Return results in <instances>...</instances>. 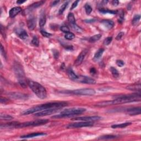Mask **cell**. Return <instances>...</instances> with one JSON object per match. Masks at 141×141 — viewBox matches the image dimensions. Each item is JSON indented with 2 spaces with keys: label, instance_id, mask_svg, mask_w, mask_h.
Segmentation results:
<instances>
[{
  "label": "cell",
  "instance_id": "obj_1",
  "mask_svg": "<svg viewBox=\"0 0 141 141\" xmlns=\"http://www.w3.org/2000/svg\"><path fill=\"white\" fill-rule=\"evenodd\" d=\"M68 105V103L65 101H60V102H51L48 103L46 104H41L38 106L30 108L29 109L26 110L23 112V115H26L31 114H33L34 112L47 109H60Z\"/></svg>",
  "mask_w": 141,
  "mask_h": 141
},
{
  "label": "cell",
  "instance_id": "obj_2",
  "mask_svg": "<svg viewBox=\"0 0 141 141\" xmlns=\"http://www.w3.org/2000/svg\"><path fill=\"white\" fill-rule=\"evenodd\" d=\"M141 98V93L140 92H138V93L131 94L118 95L117 97L115 98L114 100L110 101V102L111 105L126 104V103L140 101Z\"/></svg>",
  "mask_w": 141,
  "mask_h": 141
},
{
  "label": "cell",
  "instance_id": "obj_3",
  "mask_svg": "<svg viewBox=\"0 0 141 141\" xmlns=\"http://www.w3.org/2000/svg\"><path fill=\"white\" fill-rule=\"evenodd\" d=\"M27 84L39 98L41 99L46 98L47 97V92L46 89L40 83L37 82L33 81V80H28Z\"/></svg>",
  "mask_w": 141,
  "mask_h": 141
},
{
  "label": "cell",
  "instance_id": "obj_4",
  "mask_svg": "<svg viewBox=\"0 0 141 141\" xmlns=\"http://www.w3.org/2000/svg\"><path fill=\"white\" fill-rule=\"evenodd\" d=\"M86 109L82 108H73L65 109L62 111L60 114L57 115L52 116V118H62L66 117H70V116L80 115L84 112H85Z\"/></svg>",
  "mask_w": 141,
  "mask_h": 141
},
{
  "label": "cell",
  "instance_id": "obj_5",
  "mask_svg": "<svg viewBox=\"0 0 141 141\" xmlns=\"http://www.w3.org/2000/svg\"><path fill=\"white\" fill-rule=\"evenodd\" d=\"M14 72L16 76H17L19 83L22 87L26 88L27 86V82L25 80V76H24V72L23 68L18 64H16L14 66Z\"/></svg>",
  "mask_w": 141,
  "mask_h": 141
},
{
  "label": "cell",
  "instance_id": "obj_6",
  "mask_svg": "<svg viewBox=\"0 0 141 141\" xmlns=\"http://www.w3.org/2000/svg\"><path fill=\"white\" fill-rule=\"evenodd\" d=\"M49 121L47 119H41V120H37L35 121H28L24 123H19L18 125V128H23L29 126H40L45 125Z\"/></svg>",
  "mask_w": 141,
  "mask_h": 141
},
{
  "label": "cell",
  "instance_id": "obj_7",
  "mask_svg": "<svg viewBox=\"0 0 141 141\" xmlns=\"http://www.w3.org/2000/svg\"><path fill=\"white\" fill-rule=\"evenodd\" d=\"M96 92L94 89L86 88V89H80L74 90L71 92V94L74 95H94L95 94Z\"/></svg>",
  "mask_w": 141,
  "mask_h": 141
},
{
  "label": "cell",
  "instance_id": "obj_8",
  "mask_svg": "<svg viewBox=\"0 0 141 141\" xmlns=\"http://www.w3.org/2000/svg\"><path fill=\"white\" fill-rule=\"evenodd\" d=\"M93 122L90 121H82L80 123H70L67 126L68 129H76V128H81L84 127H90L93 126Z\"/></svg>",
  "mask_w": 141,
  "mask_h": 141
},
{
  "label": "cell",
  "instance_id": "obj_9",
  "mask_svg": "<svg viewBox=\"0 0 141 141\" xmlns=\"http://www.w3.org/2000/svg\"><path fill=\"white\" fill-rule=\"evenodd\" d=\"M76 81L80 83H82L89 84H94L96 83L95 80H93V78L89 77L83 76H78V78L77 79Z\"/></svg>",
  "mask_w": 141,
  "mask_h": 141
},
{
  "label": "cell",
  "instance_id": "obj_10",
  "mask_svg": "<svg viewBox=\"0 0 141 141\" xmlns=\"http://www.w3.org/2000/svg\"><path fill=\"white\" fill-rule=\"evenodd\" d=\"M101 119V117L98 116H84V117H79L73 118L74 120H79L82 121H90L93 122L96 121H99Z\"/></svg>",
  "mask_w": 141,
  "mask_h": 141
},
{
  "label": "cell",
  "instance_id": "obj_11",
  "mask_svg": "<svg viewBox=\"0 0 141 141\" xmlns=\"http://www.w3.org/2000/svg\"><path fill=\"white\" fill-rule=\"evenodd\" d=\"M87 52L88 50L86 49L83 50L80 52L74 62V65L76 66H78L81 65L83 61V60L84 59V57H86V54H87Z\"/></svg>",
  "mask_w": 141,
  "mask_h": 141
},
{
  "label": "cell",
  "instance_id": "obj_12",
  "mask_svg": "<svg viewBox=\"0 0 141 141\" xmlns=\"http://www.w3.org/2000/svg\"><path fill=\"white\" fill-rule=\"evenodd\" d=\"M59 109H47L45 110L37 112V113L35 114V116L37 117H41V116H44L47 115H50L53 114L55 113L58 111Z\"/></svg>",
  "mask_w": 141,
  "mask_h": 141
},
{
  "label": "cell",
  "instance_id": "obj_13",
  "mask_svg": "<svg viewBox=\"0 0 141 141\" xmlns=\"http://www.w3.org/2000/svg\"><path fill=\"white\" fill-rule=\"evenodd\" d=\"M17 35L23 40H25L28 37V35L27 32L25 30L23 29H18L16 31Z\"/></svg>",
  "mask_w": 141,
  "mask_h": 141
},
{
  "label": "cell",
  "instance_id": "obj_14",
  "mask_svg": "<svg viewBox=\"0 0 141 141\" xmlns=\"http://www.w3.org/2000/svg\"><path fill=\"white\" fill-rule=\"evenodd\" d=\"M141 107H137V108H133L127 109V112L131 116L137 115L141 114Z\"/></svg>",
  "mask_w": 141,
  "mask_h": 141
},
{
  "label": "cell",
  "instance_id": "obj_15",
  "mask_svg": "<svg viewBox=\"0 0 141 141\" xmlns=\"http://www.w3.org/2000/svg\"><path fill=\"white\" fill-rule=\"evenodd\" d=\"M22 11V8L19 7H15L11 9L9 12V15L11 18H14L17 15Z\"/></svg>",
  "mask_w": 141,
  "mask_h": 141
},
{
  "label": "cell",
  "instance_id": "obj_16",
  "mask_svg": "<svg viewBox=\"0 0 141 141\" xmlns=\"http://www.w3.org/2000/svg\"><path fill=\"white\" fill-rule=\"evenodd\" d=\"M46 134L43 132H37V133H33L31 134H29L27 135H24V136H21L22 138H34V137H41L46 136Z\"/></svg>",
  "mask_w": 141,
  "mask_h": 141
},
{
  "label": "cell",
  "instance_id": "obj_17",
  "mask_svg": "<svg viewBox=\"0 0 141 141\" xmlns=\"http://www.w3.org/2000/svg\"><path fill=\"white\" fill-rule=\"evenodd\" d=\"M27 25L29 30H33L36 27V19L34 17L29 18L28 20Z\"/></svg>",
  "mask_w": 141,
  "mask_h": 141
},
{
  "label": "cell",
  "instance_id": "obj_18",
  "mask_svg": "<svg viewBox=\"0 0 141 141\" xmlns=\"http://www.w3.org/2000/svg\"><path fill=\"white\" fill-rule=\"evenodd\" d=\"M101 23L105 28H106V29H111L114 25V23L113 22V21H112V20H108V19L103 20L101 22Z\"/></svg>",
  "mask_w": 141,
  "mask_h": 141
},
{
  "label": "cell",
  "instance_id": "obj_19",
  "mask_svg": "<svg viewBox=\"0 0 141 141\" xmlns=\"http://www.w3.org/2000/svg\"><path fill=\"white\" fill-rule=\"evenodd\" d=\"M67 74H68L69 78L71 80H74V81H76L77 79L78 78V76L77 75H76V73L73 72L72 69L71 68H69L68 69H67Z\"/></svg>",
  "mask_w": 141,
  "mask_h": 141
},
{
  "label": "cell",
  "instance_id": "obj_20",
  "mask_svg": "<svg viewBox=\"0 0 141 141\" xmlns=\"http://www.w3.org/2000/svg\"><path fill=\"white\" fill-rule=\"evenodd\" d=\"M126 88L127 89L131 91H135L137 92H140L141 86L140 84H132V85L129 86H127Z\"/></svg>",
  "mask_w": 141,
  "mask_h": 141
},
{
  "label": "cell",
  "instance_id": "obj_21",
  "mask_svg": "<svg viewBox=\"0 0 141 141\" xmlns=\"http://www.w3.org/2000/svg\"><path fill=\"white\" fill-rule=\"evenodd\" d=\"M19 123H18V122H13V123H7L5 125H1V128L2 129L3 127L5 128H18V125Z\"/></svg>",
  "mask_w": 141,
  "mask_h": 141
},
{
  "label": "cell",
  "instance_id": "obj_22",
  "mask_svg": "<svg viewBox=\"0 0 141 141\" xmlns=\"http://www.w3.org/2000/svg\"><path fill=\"white\" fill-rule=\"evenodd\" d=\"M104 52V49H99L96 52L94 56L93 60L95 61H97L98 60L100 59V57L102 56L103 52Z\"/></svg>",
  "mask_w": 141,
  "mask_h": 141
},
{
  "label": "cell",
  "instance_id": "obj_23",
  "mask_svg": "<svg viewBox=\"0 0 141 141\" xmlns=\"http://www.w3.org/2000/svg\"><path fill=\"white\" fill-rule=\"evenodd\" d=\"M132 123H125L120 124H115L111 126L112 129H122V128H125L127 126L131 125Z\"/></svg>",
  "mask_w": 141,
  "mask_h": 141
},
{
  "label": "cell",
  "instance_id": "obj_24",
  "mask_svg": "<svg viewBox=\"0 0 141 141\" xmlns=\"http://www.w3.org/2000/svg\"><path fill=\"white\" fill-rule=\"evenodd\" d=\"M44 3H45L44 1L37 2L34 3L31 6H30L28 7V9H29V11H31V10H33V9H34L37 8V7H39V6H40L44 4Z\"/></svg>",
  "mask_w": 141,
  "mask_h": 141
},
{
  "label": "cell",
  "instance_id": "obj_25",
  "mask_svg": "<svg viewBox=\"0 0 141 141\" xmlns=\"http://www.w3.org/2000/svg\"><path fill=\"white\" fill-rule=\"evenodd\" d=\"M10 96L13 98H16V99H23V98H27V95H24L23 94H20L19 93H12Z\"/></svg>",
  "mask_w": 141,
  "mask_h": 141
},
{
  "label": "cell",
  "instance_id": "obj_26",
  "mask_svg": "<svg viewBox=\"0 0 141 141\" xmlns=\"http://www.w3.org/2000/svg\"><path fill=\"white\" fill-rule=\"evenodd\" d=\"M46 16L44 13H43L41 15L40 20H39V25L40 27H43L46 24Z\"/></svg>",
  "mask_w": 141,
  "mask_h": 141
},
{
  "label": "cell",
  "instance_id": "obj_27",
  "mask_svg": "<svg viewBox=\"0 0 141 141\" xmlns=\"http://www.w3.org/2000/svg\"><path fill=\"white\" fill-rule=\"evenodd\" d=\"M101 37V35L99 34H96L92 36V37H90L89 39V42L91 43H95L96 41H98Z\"/></svg>",
  "mask_w": 141,
  "mask_h": 141
},
{
  "label": "cell",
  "instance_id": "obj_28",
  "mask_svg": "<svg viewBox=\"0 0 141 141\" xmlns=\"http://www.w3.org/2000/svg\"><path fill=\"white\" fill-rule=\"evenodd\" d=\"M68 20L69 23H70L71 25L72 24H76V19H75L74 14L72 13H69L68 15Z\"/></svg>",
  "mask_w": 141,
  "mask_h": 141
},
{
  "label": "cell",
  "instance_id": "obj_29",
  "mask_svg": "<svg viewBox=\"0 0 141 141\" xmlns=\"http://www.w3.org/2000/svg\"><path fill=\"white\" fill-rule=\"evenodd\" d=\"M68 3H69V2H68V1L65 2L61 6V7H60V9H59V14H61L63 13L64 11H65V9H66L67 6H68Z\"/></svg>",
  "mask_w": 141,
  "mask_h": 141
},
{
  "label": "cell",
  "instance_id": "obj_30",
  "mask_svg": "<svg viewBox=\"0 0 141 141\" xmlns=\"http://www.w3.org/2000/svg\"><path fill=\"white\" fill-rule=\"evenodd\" d=\"M111 72L112 73V76L114 77L115 78H117L119 77V73H118V71L116 69L115 67H111L110 68Z\"/></svg>",
  "mask_w": 141,
  "mask_h": 141
},
{
  "label": "cell",
  "instance_id": "obj_31",
  "mask_svg": "<svg viewBox=\"0 0 141 141\" xmlns=\"http://www.w3.org/2000/svg\"><path fill=\"white\" fill-rule=\"evenodd\" d=\"M0 118L2 120H5V121H10V120H12L13 117L7 114H1L0 116Z\"/></svg>",
  "mask_w": 141,
  "mask_h": 141
},
{
  "label": "cell",
  "instance_id": "obj_32",
  "mask_svg": "<svg viewBox=\"0 0 141 141\" xmlns=\"http://www.w3.org/2000/svg\"><path fill=\"white\" fill-rule=\"evenodd\" d=\"M99 12L102 13L103 14L109 13V14H116V13H117V11L109 10V9H99Z\"/></svg>",
  "mask_w": 141,
  "mask_h": 141
},
{
  "label": "cell",
  "instance_id": "obj_33",
  "mask_svg": "<svg viewBox=\"0 0 141 141\" xmlns=\"http://www.w3.org/2000/svg\"><path fill=\"white\" fill-rule=\"evenodd\" d=\"M141 19V16L139 14H136L133 17V19L132 20V23L133 25H136L138 23Z\"/></svg>",
  "mask_w": 141,
  "mask_h": 141
},
{
  "label": "cell",
  "instance_id": "obj_34",
  "mask_svg": "<svg viewBox=\"0 0 141 141\" xmlns=\"http://www.w3.org/2000/svg\"><path fill=\"white\" fill-rule=\"evenodd\" d=\"M116 136H114V135H105V136H103L99 137L98 138L99 140H112V139H114L116 138Z\"/></svg>",
  "mask_w": 141,
  "mask_h": 141
},
{
  "label": "cell",
  "instance_id": "obj_35",
  "mask_svg": "<svg viewBox=\"0 0 141 141\" xmlns=\"http://www.w3.org/2000/svg\"><path fill=\"white\" fill-rule=\"evenodd\" d=\"M75 37V35L73 33H71V32H68V33H67L66 34L65 37V39H66L67 40H72Z\"/></svg>",
  "mask_w": 141,
  "mask_h": 141
},
{
  "label": "cell",
  "instance_id": "obj_36",
  "mask_svg": "<svg viewBox=\"0 0 141 141\" xmlns=\"http://www.w3.org/2000/svg\"><path fill=\"white\" fill-rule=\"evenodd\" d=\"M84 8H85L86 13L87 14H90V13L92 12V7L88 3H86L85 6H84Z\"/></svg>",
  "mask_w": 141,
  "mask_h": 141
},
{
  "label": "cell",
  "instance_id": "obj_37",
  "mask_svg": "<svg viewBox=\"0 0 141 141\" xmlns=\"http://www.w3.org/2000/svg\"><path fill=\"white\" fill-rule=\"evenodd\" d=\"M31 44L35 46H38L39 44V41L37 37H34L31 40Z\"/></svg>",
  "mask_w": 141,
  "mask_h": 141
},
{
  "label": "cell",
  "instance_id": "obj_38",
  "mask_svg": "<svg viewBox=\"0 0 141 141\" xmlns=\"http://www.w3.org/2000/svg\"><path fill=\"white\" fill-rule=\"evenodd\" d=\"M112 40V37H106V39H105L104 40V42H103V44H104L105 45H109Z\"/></svg>",
  "mask_w": 141,
  "mask_h": 141
},
{
  "label": "cell",
  "instance_id": "obj_39",
  "mask_svg": "<svg viewBox=\"0 0 141 141\" xmlns=\"http://www.w3.org/2000/svg\"><path fill=\"white\" fill-rule=\"evenodd\" d=\"M72 27L74 31H75L77 32H78V33H81V32L82 31V29L80 27H79V26L77 25L76 24H72Z\"/></svg>",
  "mask_w": 141,
  "mask_h": 141
},
{
  "label": "cell",
  "instance_id": "obj_40",
  "mask_svg": "<svg viewBox=\"0 0 141 141\" xmlns=\"http://www.w3.org/2000/svg\"><path fill=\"white\" fill-rule=\"evenodd\" d=\"M40 33L43 37H50L52 36V34L50 33H49L48 32H46L44 30H41Z\"/></svg>",
  "mask_w": 141,
  "mask_h": 141
},
{
  "label": "cell",
  "instance_id": "obj_41",
  "mask_svg": "<svg viewBox=\"0 0 141 141\" xmlns=\"http://www.w3.org/2000/svg\"><path fill=\"white\" fill-rule=\"evenodd\" d=\"M60 30L61 31L63 32V33H68V32H69V28L68 27H67V26H62V27H61V28H60Z\"/></svg>",
  "mask_w": 141,
  "mask_h": 141
},
{
  "label": "cell",
  "instance_id": "obj_42",
  "mask_svg": "<svg viewBox=\"0 0 141 141\" xmlns=\"http://www.w3.org/2000/svg\"><path fill=\"white\" fill-rule=\"evenodd\" d=\"M116 65H117L118 66H119L120 67H123L125 65V63H124V62L123 61V60H118L116 61Z\"/></svg>",
  "mask_w": 141,
  "mask_h": 141
},
{
  "label": "cell",
  "instance_id": "obj_43",
  "mask_svg": "<svg viewBox=\"0 0 141 141\" xmlns=\"http://www.w3.org/2000/svg\"><path fill=\"white\" fill-rule=\"evenodd\" d=\"M123 35H124V33H123V32H120V33L118 34V35H117V37H116V40H120V39H121L122 37H123Z\"/></svg>",
  "mask_w": 141,
  "mask_h": 141
},
{
  "label": "cell",
  "instance_id": "obj_44",
  "mask_svg": "<svg viewBox=\"0 0 141 141\" xmlns=\"http://www.w3.org/2000/svg\"><path fill=\"white\" fill-rule=\"evenodd\" d=\"M79 2H80V1H76L74 2L73 3V4L72 5V7H71V10H72V9L76 8V7L77 6V5H78Z\"/></svg>",
  "mask_w": 141,
  "mask_h": 141
},
{
  "label": "cell",
  "instance_id": "obj_45",
  "mask_svg": "<svg viewBox=\"0 0 141 141\" xmlns=\"http://www.w3.org/2000/svg\"><path fill=\"white\" fill-rule=\"evenodd\" d=\"M123 18H124L123 12V11H121V13L120 14V19L119 20H118V22H120V23H121V22L123 21Z\"/></svg>",
  "mask_w": 141,
  "mask_h": 141
},
{
  "label": "cell",
  "instance_id": "obj_46",
  "mask_svg": "<svg viewBox=\"0 0 141 141\" xmlns=\"http://www.w3.org/2000/svg\"><path fill=\"white\" fill-rule=\"evenodd\" d=\"M1 52L2 55L4 56L5 57H6V52L5 51L4 49H3V47L2 46V45H1Z\"/></svg>",
  "mask_w": 141,
  "mask_h": 141
},
{
  "label": "cell",
  "instance_id": "obj_47",
  "mask_svg": "<svg viewBox=\"0 0 141 141\" xmlns=\"http://www.w3.org/2000/svg\"><path fill=\"white\" fill-rule=\"evenodd\" d=\"M60 2V1H52L51 3V7H54V6H55L56 5H57L58 3Z\"/></svg>",
  "mask_w": 141,
  "mask_h": 141
},
{
  "label": "cell",
  "instance_id": "obj_48",
  "mask_svg": "<svg viewBox=\"0 0 141 141\" xmlns=\"http://www.w3.org/2000/svg\"><path fill=\"white\" fill-rule=\"evenodd\" d=\"M96 21V19H88V20H84V22H86V23H94V22Z\"/></svg>",
  "mask_w": 141,
  "mask_h": 141
},
{
  "label": "cell",
  "instance_id": "obj_49",
  "mask_svg": "<svg viewBox=\"0 0 141 141\" xmlns=\"http://www.w3.org/2000/svg\"><path fill=\"white\" fill-rule=\"evenodd\" d=\"M118 3H119V2L117 0H114L112 2V4L114 6H117L118 5Z\"/></svg>",
  "mask_w": 141,
  "mask_h": 141
},
{
  "label": "cell",
  "instance_id": "obj_50",
  "mask_svg": "<svg viewBox=\"0 0 141 141\" xmlns=\"http://www.w3.org/2000/svg\"><path fill=\"white\" fill-rule=\"evenodd\" d=\"M90 72H91V73L92 74H94L97 73V70H96L94 68H92L90 69Z\"/></svg>",
  "mask_w": 141,
  "mask_h": 141
},
{
  "label": "cell",
  "instance_id": "obj_51",
  "mask_svg": "<svg viewBox=\"0 0 141 141\" xmlns=\"http://www.w3.org/2000/svg\"><path fill=\"white\" fill-rule=\"evenodd\" d=\"M54 57H55L56 59H57L59 57V52H58L56 50H54Z\"/></svg>",
  "mask_w": 141,
  "mask_h": 141
},
{
  "label": "cell",
  "instance_id": "obj_52",
  "mask_svg": "<svg viewBox=\"0 0 141 141\" xmlns=\"http://www.w3.org/2000/svg\"><path fill=\"white\" fill-rule=\"evenodd\" d=\"M7 101H8V100H7L6 98H3V97L1 98V103H6Z\"/></svg>",
  "mask_w": 141,
  "mask_h": 141
},
{
  "label": "cell",
  "instance_id": "obj_53",
  "mask_svg": "<svg viewBox=\"0 0 141 141\" xmlns=\"http://www.w3.org/2000/svg\"><path fill=\"white\" fill-rule=\"evenodd\" d=\"M26 2L25 1H17V3H18L19 5H21L22 3H23Z\"/></svg>",
  "mask_w": 141,
  "mask_h": 141
}]
</instances>
